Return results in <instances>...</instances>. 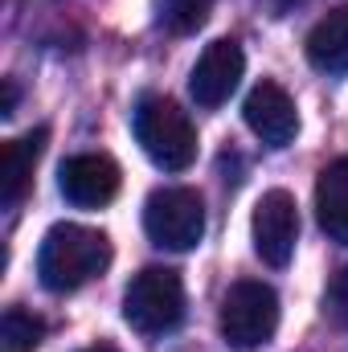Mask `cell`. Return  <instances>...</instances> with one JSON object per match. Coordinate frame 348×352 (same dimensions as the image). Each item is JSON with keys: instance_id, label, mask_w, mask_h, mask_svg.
<instances>
[{"instance_id": "cell-4", "label": "cell", "mask_w": 348, "mask_h": 352, "mask_svg": "<svg viewBox=\"0 0 348 352\" xmlns=\"http://www.w3.org/2000/svg\"><path fill=\"white\" fill-rule=\"evenodd\" d=\"M279 328V295L259 278H242L221 299V340L234 352H254L270 344Z\"/></svg>"}, {"instance_id": "cell-10", "label": "cell", "mask_w": 348, "mask_h": 352, "mask_svg": "<svg viewBox=\"0 0 348 352\" xmlns=\"http://www.w3.org/2000/svg\"><path fill=\"white\" fill-rule=\"evenodd\" d=\"M45 140H50V127H33L21 140H4V148H0V201L4 205H17L25 197L33 168L45 152Z\"/></svg>"}, {"instance_id": "cell-8", "label": "cell", "mask_w": 348, "mask_h": 352, "mask_svg": "<svg viewBox=\"0 0 348 352\" xmlns=\"http://www.w3.org/2000/svg\"><path fill=\"white\" fill-rule=\"evenodd\" d=\"M58 188L70 205L78 209H98L107 201H115L119 192V164L102 152H78L70 160H62L58 168Z\"/></svg>"}, {"instance_id": "cell-11", "label": "cell", "mask_w": 348, "mask_h": 352, "mask_svg": "<svg viewBox=\"0 0 348 352\" xmlns=\"http://www.w3.org/2000/svg\"><path fill=\"white\" fill-rule=\"evenodd\" d=\"M307 62L320 74H348V4L316 21L307 33Z\"/></svg>"}, {"instance_id": "cell-14", "label": "cell", "mask_w": 348, "mask_h": 352, "mask_svg": "<svg viewBox=\"0 0 348 352\" xmlns=\"http://www.w3.org/2000/svg\"><path fill=\"white\" fill-rule=\"evenodd\" d=\"M209 8H213V0H168V8H164V25L173 29L176 37L197 33V29L209 21Z\"/></svg>"}, {"instance_id": "cell-7", "label": "cell", "mask_w": 348, "mask_h": 352, "mask_svg": "<svg viewBox=\"0 0 348 352\" xmlns=\"http://www.w3.org/2000/svg\"><path fill=\"white\" fill-rule=\"evenodd\" d=\"M242 70H246V54H242V45H238L234 37L209 41L205 54L197 58L193 74H188V94H193V102L205 107V111L221 107V102L238 90Z\"/></svg>"}, {"instance_id": "cell-16", "label": "cell", "mask_w": 348, "mask_h": 352, "mask_svg": "<svg viewBox=\"0 0 348 352\" xmlns=\"http://www.w3.org/2000/svg\"><path fill=\"white\" fill-rule=\"evenodd\" d=\"M12 111H17V82L4 78V87H0V115H12Z\"/></svg>"}, {"instance_id": "cell-3", "label": "cell", "mask_w": 348, "mask_h": 352, "mask_svg": "<svg viewBox=\"0 0 348 352\" xmlns=\"http://www.w3.org/2000/svg\"><path fill=\"white\" fill-rule=\"evenodd\" d=\"M123 320L140 336H164L184 320V283L168 266H144L123 291Z\"/></svg>"}, {"instance_id": "cell-9", "label": "cell", "mask_w": 348, "mask_h": 352, "mask_svg": "<svg viewBox=\"0 0 348 352\" xmlns=\"http://www.w3.org/2000/svg\"><path fill=\"white\" fill-rule=\"evenodd\" d=\"M242 115H246V127L259 135L266 148H287V144H295V135H299L295 98L279 87V82H270V78H262L259 87L246 94Z\"/></svg>"}, {"instance_id": "cell-13", "label": "cell", "mask_w": 348, "mask_h": 352, "mask_svg": "<svg viewBox=\"0 0 348 352\" xmlns=\"http://www.w3.org/2000/svg\"><path fill=\"white\" fill-rule=\"evenodd\" d=\"M45 340V320L25 311V307H8L0 320V344L4 352H33Z\"/></svg>"}, {"instance_id": "cell-6", "label": "cell", "mask_w": 348, "mask_h": 352, "mask_svg": "<svg viewBox=\"0 0 348 352\" xmlns=\"http://www.w3.org/2000/svg\"><path fill=\"white\" fill-rule=\"evenodd\" d=\"M250 238H254V254L266 266L283 270L291 263L295 242H299V209L287 188H270L259 197L254 217H250Z\"/></svg>"}, {"instance_id": "cell-1", "label": "cell", "mask_w": 348, "mask_h": 352, "mask_svg": "<svg viewBox=\"0 0 348 352\" xmlns=\"http://www.w3.org/2000/svg\"><path fill=\"white\" fill-rule=\"evenodd\" d=\"M107 266H111V238L102 230L78 226V221L54 226L41 238V250H37L41 287L54 291V295H70V291L87 287Z\"/></svg>"}, {"instance_id": "cell-17", "label": "cell", "mask_w": 348, "mask_h": 352, "mask_svg": "<svg viewBox=\"0 0 348 352\" xmlns=\"http://www.w3.org/2000/svg\"><path fill=\"white\" fill-rule=\"evenodd\" d=\"M83 352H119V349H111V344H90V349H83Z\"/></svg>"}, {"instance_id": "cell-15", "label": "cell", "mask_w": 348, "mask_h": 352, "mask_svg": "<svg viewBox=\"0 0 348 352\" xmlns=\"http://www.w3.org/2000/svg\"><path fill=\"white\" fill-rule=\"evenodd\" d=\"M324 311L336 328H348V266L328 283V295H324Z\"/></svg>"}, {"instance_id": "cell-5", "label": "cell", "mask_w": 348, "mask_h": 352, "mask_svg": "<svg viewBox=\"0 0 348 352\" xmlns=\"http://www.w3.org/2000/svg\"><path fill=\"white\" fill-rule=\"evenodd\" d=\"M144 230L160 250H193L205 238V201L197 188H156L144 205Z\"/></svg>"}, {"instance_id": "cell-18", "label": "cell", "mask_w": 348, "mask_h": 352, "mask_svg": "<svg viewBox=\"0 0 348 352\" xmlns=\"http://www.w3.org/2000/svg\"><path fill=\"white\" fill-rule=\"evenodd\" d=\"M340 164H345V173H348V156H345V160H340Z\"/></svg>"}, {"instance_id": "cell-12", "label": "cell", "mask_w": 348, "mask_h": 352, "mask_svg": "<svg viewBox=\"0 0 348 352\" xmlns=\"http://www.w3.org/2000/svg\"><path fill=\"white\" fill-rule=\"evenodd\" d=\"M316 217L332 242L348 246V173L340 160L328 164L316 180Z\"/></svg>"}, {"instance_id": "cell-2", "label": "cell", "mask_w": 348, "mask_h": 352, "mask_svg": "<svg viewBox=\"0 0 348 352\" xmlns=\"http://www.w3.org/2000/svg\"><path fill=\"white\" fill-rule=\"evenodd\" d=\"M135 140L148 152V160L164 173H184L197 160V127L193 119L164 94H148L140 98L135 115H131Z\"/></svg>"}]
</instances>
